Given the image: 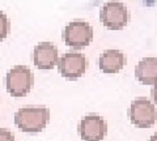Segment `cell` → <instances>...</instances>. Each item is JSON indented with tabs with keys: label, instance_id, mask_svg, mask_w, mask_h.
<instances>
[{
	"label": "cell",
	"instance_id": "1",
	"mask_svg": "<svg viewBox=\"0 0 157 141\" xmlns=\"http://www.w3.org/2000/svg\"><path fill=\"white\" fill-rule=\"evenodd\" d=\"M50 121V110L43 106L22 107L14 114V124L25 133H39Z\"/></svg>",
	"mask_w": 157,
	"mask_h": 141
},
{
	"label": "cell",
	"instance_id": "2",
	"mask_svg": "<svg viewBox=\"0 0 157 141\" xmlns=\"http://www.w3.org/2000/svg\"><path fill=\"white\" fill-rule=\"evenodd\" d=\"M34 85L33 72L25 65H16L6 75V87L12 97H24Z\"/></svg>",
	"mask_w": 157,
	"mask_h": 141
},
{
	"label": "cell",
	"instance_id": "3",
	"mask_svg": "<svg viewBox=\"0 0 157 141\" xmlns=\"http://www.w3.org/2000/svg\"><path fill=\"white\" fill-rule=\"evenodd\" d=\"M100 20L110 30H121L128 24L130 13L123 3L118 0H110L102 6L100 11Z\"/></svg>",
	"mask_w": 157,
	"mask_h": 141
},
{
	"label": "cell",
	"instance_id": "4",
	"mask_svg": "<svg viewBox=\"0 0 157 141\" xmlns=\"http://www.w3.org/2000/svg\"><path fill=\"white\" fill-rule=\"evenodd\" d=\"M128 115L131 123L137 128H149L157 121V109L155 103L143 97L132 101Z\"/></svg>",
	"mask_w": 157,
	"mask_h": 141
},
{
	"label": "cell",
	"instance_id": "5",
	"mask_svg": "<svg viewBox=\"0 0 157 141\" xmlns=\"http://www.w3.org/2000/svg\"><path fill=\"white\" fill-rule=\"evenodd\" d=\"M93 28L85 21H72L67 24L63 30V39L66 45L76 50L86 47L93 39Z\"/></svg>",
	"mask_w": 157,
	"mask_h": 141
},
{
	"label": "cell",
	"instance_id": "6",
	"mask_svg": "<svg viewBox=\"0 0 157 141\" xmlns=\"http://www.w3.org/2000/svg\"><path fill=\"white\" fill-rule=\"evenodd\" d=\"M77 131L82 141H102L107 133V123L102 116L89 114L80 120Z\"/></svg>",
	"mask_w": 157,
	"mask_h": 141
},
{
	"label": "cell",
	"instance_id": "7",
	"mask_svg": "<svg viewBox=\"0 0 157 141\" xmlns=\"http://www.w3.org/2000/svg\"><path fill=\"white\" fill-rule=\"evenodd\" d=\"M58 69L67 80H77L86 71V58L80 52H67L58 60Z\"/></svg>",
	"mask_w": 157,
	"mask_h": 141
},
{
	"label": "cell",
	"instance_id": "8",
	"mask_svg": "<svg viewBox=\"0 0 157 141\" xmlns=\"http://www.w3.org/2000/svg\"><path fill=\"white\" fill-rule=\"evenodd\" d=\"M59 60V52L55 45L51 42H41L34 47L33 61L38 69L48 71L56 65Z\"/></svg>",
	"mask_w": 157,
	"mask_h": 141
},
{
	"label": "cell",
	"instance_id": "9",
	"mask_svg": "<svg viewBox=\"0 0 157 141\" xmlns=\"http://www.w3.org/2000/svg\"><path fill=\"white\" fill-rule=\"evenodd\" d=\"M126 64V56L121 50H106L100 55L98 59V67H100L101 72L107 75L118 73L123 69Z\"/></svg>",
	"mask_w": 157,
	"mask_h": 141
},
{
	"label": "cell",
	"instance_id": "10",
	"mask_svg": "<svg viewBox=\"0 0 157 141\" xmlns=\"http://www.w3.org/2000/svg\"><path fill=\"white\" fill-rule=\"evenodd\" d=\"M135 76L141 84L155 85L157 82V58H143L135 68Z\"/></svg>",
	"mask_w": 157,
	"mask_h": 141
},
{
	"label": "cell",
	"instance_id": "11",
	"mask_svg": "<svg viewBox=\"0 0 157 141\" xmlns=\"http://www.w3.org/2000/svg\"><path fill=\"white\" fill-rule=\"evenodd\" d=\"M8 29H9V21L7 14L0 11V42L3 39H6L7 34H8Z\"/></svg>",
	"mask_w": 157,
	"mask_h": 141
},
{
	"label": "cell",
	"instance_id": "12",
	"mask_svg": "<svg viewBox=\"0 0 157 141\" xmlns=\"http://www.w3.org/2000/svg\"><path fill=\"white\" fill-rule=\"evenodd\" d=\"M0 141H14V135L11 131L0 128Z\"/></svg>",
	"mask_w": 157,
	"mask_h": 141
},
{
	"label": "cell",
	"instance_id": "13",
	"mask_svg": "<svg viewBox=\"0 0 157 141\" xmlns=\"http://www.w3.org/2000/svg\"><path fill=\"white\" fill-rule=\"evenodd\" d=\"M152 98H153L155 105H157V82L153 85V89H152Z\"/></svg>",
	"mask_w": 157,
	"mask_h": 141
},
{
	"label": "cell",
	"instance_id": "14",
	"mask_svg": "<svg viewBox=\"0 0 157 141\" xmlns=\"http://www.w3.org/2000/svg\"><path fill=\"white\" fill-rule=\"evenodd\" d=\"M149 141H157V132H156V133H155V135L149 139Z\"/></svg>",
	"mask_w": 157,
	"mask_h": 141
}]
</instances>
